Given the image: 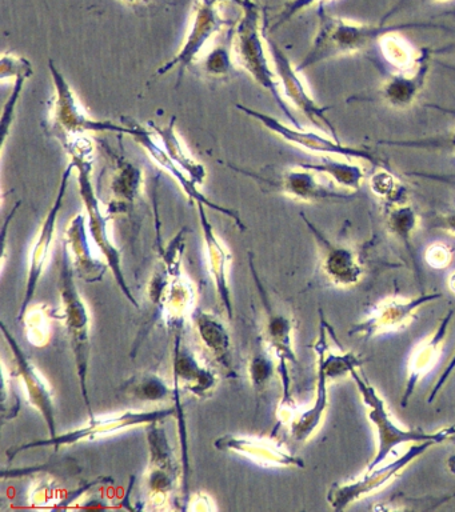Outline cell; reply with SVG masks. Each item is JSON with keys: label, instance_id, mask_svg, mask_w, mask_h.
I'll list each match as a JSON object with an SVG mask.
<instances>
[{"label": "cell", "instance_id": "cell-33", "mask_svg": "<svg viewBox=\"0 0 455 512\" xmlns=\"http://www.w3.org/2000/svg\"><path fill=\"white\" fill-rule=\"evenodd\" d=\"M378 44L387 62L393 64L399 71L409 70L417 62L419 51H415L413 46L398 34V31L386 32L379 38Z\"/></svg>", "mask_w": 455, "mask_h": 512}, {"label": "cell", "instance_id": "cell-29", "mask_svg": "<svg viewBox=\"0 0 455 512\" xmlns=\"http://www.w3.org/2000/svg\"><path fill=\"white\" fill-rule=\"evenodd\" d=\"M151 130L158 136L159 142L162 143L167 155L194 180L195 183L202 184L206 179V168L203 164L190 155V152L183 146L182 140L179 139L177 130H175V118L167 126H157L153 122L149 123Z\"/></svg>", "mask_w": 455, "mask_h": 512}, {"label": "cell", "instance_id": "cell-49", "mask_svg": "<svg viewBox=\"0 0 455 512\" xmlns=\"http://www.w3.org/2000/svg\"><path fill=\"white\" fill-rule=\"evenodd\" d=\"M434 2H437V3H446V2H450V0H434Z\"/></svg>", "mask_w": 455, "mask_h": 512}, {"label": "cell", "instance_id": "cell-8", "mask_svg": "<svg viewBox=\"0 0 455 512\" xmlns=\"http://www.w3.org/2000/svg\"><path fill=\"white\" fill-rule=\"evenodd\" d=\"M235 107L242 111L243 114L257 120L263 127L273 132L274 135L279 136V138L293 144L295 147L301 148V150L313 152V154L319 156L331 155L351 160H365V162H369L373 166L381 164V159L373 151L366 150V148L346 146V144H343L341 140L334 138V136L305 130V128L295 127L293 124L289 126V124L281 122V120L274 118V116L253 110V108L243 106V104H235Z\"/></svg>", "mask_w": 455, "mask_h": 512}, {"label": "cell", "instance_id": "cell-20", "mask_svg": "<svg viewBox=\"0 0 455 512\" xmlns=\"http://www.w3.org/2000/svg\"><path fill=\"white\" fill-rule=\"evenodd\" d=\"M159 422L147 426V443L150 451L149 488L150 498L157 503L166 502L178 483L179 470L165 430Z\"/></svg>", "mask_w": 455, "mask_h": 512}, {"label": "cell", "instance_id": "cell-11", "mask_svg": "<svg viewBox=\"0 0 455 512\" xmlns=\"http://www.w3.org/2000/svg\"><path fill=\"white\" fill-rule=\"evenodd\" d=\"M231 170L239 172L249 178L257 180L258 183L265 184L269 190L278 191L279 194L289 196L294 200L303 203L331 202V200H351L354 198V192L335 191L333 188L323 183L319 178L318 172L310 170L299 164L298 167L283 170L278 174H263L239 168L234 164H227Z\"/></svg>", "mask_w": 455, "mask_h": 512}, {"label": "cell", "instance_id": "cell-35", "mask_svg": "<svg viewBox=\"0 0 455 512\" xmlns=\"http://www.w3.org/2000/svg\"><path fill=\"white\" fill-rule=\"evenodd\" d=\"M234 35V31H233ZM233 35L226 44H218L203 59V71L211 78H223L233 70Z\"/></svg>", "mask_w": 455, "mask_h": 512}, {"label": "cell", "instance_id": "cell-41", "mask_svg": "<svg viewBox=\"0 0 455 512\" xmlns=\"http://www.w3.org/2000/svg\"><path fill=\"white\" fill-rule=\"evenodd\" d=\"M327 2H333V0H290V2H287L285 7H283L281 14H279L277 20H275L271 30H277L282 24L289 22L293 16L307 10V8L317 6V4L323 6V4Z\"/></svg>", "mask_w": 455, "mask_h": 512}, {"label": "cell", "instance_id": "cell-6", "mask_svg": "<svg viewBox=\"0 0 455 512\" xmlns=\"http://www.w3.org/2000/svg\"><path fill=\"white\" fill-rule=\"evenodd\" d=\"M177 414V407L159 408L153 411H126L122 414L103 416V418L90 419L87 426L75 428L65 434H58L54 438L34 440L21 444V446L10 448L7 451V458L14 460L22 452L37 450V448H53L55 452L62 447L73 446L87 440L101 439L105 436L117 434L127 428L138 426H149L150 423L162 422L169 416Z\"/></svg>", "mask_w": 455, "mask_h": 512}, {"label": "cell", "instance_id": "cell-5", "mask_svg": "<svg viewBox=\"0 0 455 512\" xmlns=\"http://www.w3.org/2000/svg\"><path fill=\"white\" fill-rule=\"evenodd\" d=\"M351 378H353L363 403L367 408V418H369L371 424L377 432V451L370 460L369 466L366 470L379 466L385 462L387 456L394 451L395 447L401 446L406 443H422V442H433L441 444L446 442L455 436V426L443 427L441 430L429 432L418 430V428H403L398 426L391 418L389 410L385 400L378 394L369 380L365 375L359 371V368H354L350 372Z\"/></svg>", "mask_w": 455, "mask_h": 512}, {"label": "cell", "instance_id": "cell-32", "mask_svg": "<svg viewBox=\"0 0 455 512\" xmlns=\"http://www.w3.org/2000/svg\"><path fill=\"white\" fill-rule=\"evenodd\" d=\"M129 398L142 400V402H161L174 395L165 380L153 372H143L123 383L121 388Z\"/></svg>", "mask_w": 455, "mask_h": 512}, {"label": "cell", "instance_id": "cell-12", "mask_svg": "<svg viewBox=\"0 0 455 512\" xmlns=\"http://www.w3.org/2000/svg\"><path fill=\"white\" fill-rule=\"evenodd\" d=\"M266 43L267 47H269L271 60H273L275 74H277L285 98L295 108H298L319 130L326 131L327 134L338 139L337 128L334 127V124L330 122L329 116H327V111L330 110V107L321 106L311 96L309 88L306 87L301 75H299L301 72L297 70V66L291 63L286 52L274 40L267 38V36Z\"/></svg>", "mask_w": 455, "mask_h": 512}, {"label": "cell", "instance_id": "cell-22", "mask_svg": "<svg viewBox=\"0 0 455 512\" xmlns=\"http://www.w3.org/2000/svg\"><path fill=\"white\" fill-rule=\"evenodd\" d=\"M199 212V220L203 238L206 243L207 263H209V271L211 278L217 288L219 300H221L223 308L227 312L229 319H233V302H231V291L229 286V270L233 255L226 247V244L215 234L213 224H211L209 216L205 211L203 204H197Z\"/></svg>", "mask_w": 455, "mask_h": 512}, {"label": "cell", "instance_id": "cell-48", "mask_svg": "<svg viewBox=\"0 0 455 512\" xmlns=\"http://www.w3.org/2000/svg\"><path fill=\"white\" fill-rule=\"evenodd\" d=\"M126 2H129V3H138V2H142V0H126Z\"/></svg>", "mask_w": 455, "mask_h": 512}, {"label": "cell", "instance_id": "cell-23", "mask_svg": "<svg viewBox=\"0 0 455 512\" xmlns=\"http://www.w3.org/2000/svg\"><path fill=\"white\" fill-rule=\"evenodd\" d=\"M454 311H449L441 320H439L437 328L433 334L423 339L418 347L415 348L413 355H411L409 367H407V379L405 390H403L401 404L402 407H407L411 396H413L415 388H417L419 380L425 378L435 364H437L439 355L445 344L446 336L449 334V326L453 320Z\"/></svg>", "mask_w": 455, "mask_h": 512}, {"label": "cell", "instance_id": "cell-9", "mask_svg": "<svg viewBox=\"0 0 455 512\" xmlns=\"http://www.w3.org/2000/svg\"><path fill=\"white\" fill-rule=\"evenodd\" d=\"M435 444L437 443L433 440L413 443L410 448H407L405 454L394 459L393 462L382 467L379 464L371 470H366L361 478L351 480V482L331 484L326 495L327 503L335 511L346 510L351 504L366 498V496L373 495L374 492L382 490L387 484L393 482L409 464L425 455Z\"/></svg>", "mask_w": 455, "mask_h": 512}, {"label": "cell", "instance_id": "cell-26", "mask_svg": "<svg viewBox=\"0 0 455 512\" xmlns=\"http://www.w3.org/2000/svg\"><path fill=\"white\" fill-rule=\"evenodd\" d=\"M329 380L323 364L317 360V392L311 407L295 416L291 422L290 434L295 442L305 443L313 438L325 419L327 407H329Z\"/></svg>", "mask_w": 455, "mask_h": 512}, {"label": "cell", "instance_id": "cell-25", "mask_svg": "<svg viewBox=\"0 0 455 512\" xmlns=\"http://www.w3.org/2000/svg\"><path fill=\"white\" fill-rule=\"evenodd\" d=\"M174 383L199 398L211 394L217 386V376L183 346L179 334L175 335L174 344Z\"/></svg>", "mask_w": 455, "mask_h": 512}, {"label": "cell", "instance_id": "cell-24", "mask_svg": "<svg viewBox=\"0 0 455 512\" xmlns=\"http://www.w3.org/2000/svg\"><path fill=\"white\" fill-rule=\"evenodd\" d=\"M87 223L85 215L78 214L70 220L66 230L65 244L69 251L71 264L77 278L83 282H101L109 264L101 262L94 256L87 236Z\"/></svg>", "mask_w": 455, "mask_h": 512}, {"label": "cell", "instance_id": "cell-36", "mask_svg": "<svg viewBox=\"0 0 455 512\" xmlns=\"http://www.w3.org/2000/svg\"><path fill=\"white\" fill-rule=\"evenodd\" d=\"M370 188L383 203L399 202L407 199V194L403 184L391 172L379 168L370 176Z\"/></svg>", "mask_w": 455, "mask_h": 512}, {"label": "cell", "instance_id": "cell-1", "mask_svg": "<svg viewBox=\"0 0 455 512\" xmlns=\"http://www.w3.org/2000/svg\"><path fill=\"white\" fill-rule=\"evenodd\" d=\"M63 147L69 152L71 162L74 163L75 170L78 172L79 194L85 204L87 212V227L91 239L94 240L95 246L105 256L106 263L109 264L110 271L113 272L115 280H117L119 288L126 296L127 300L134 307H139L137 299L131 292L129 284H127L125 275L122 271L121 252L111 242L109 234V219L103 210L102 203L99 202L93 183V164H94V146L86 135L78 136V138L67 140L63 143Z\"/></svg>", "mask_w": 455, "mask_h": 512}, {"label": "cell", "instance_id": "cell-38", "mask_svg": "<svg viewBox=\"0 0 455 512\" xmlns=\"http://www.w3.org/2000/svg\"><path fill=\"white\" fill-rule=\"evenodd\" d=\"M451 499H455V494L445 495V496H439V498H410V496L407 495H395L390 500H387V502H383V504H375L373 507L374 511H403V508H405L406 504H409V506L406 507V511H410V504H421L423 507V510H429V508L425 507V504H429V506L433 508H437L441 506V504L450 502Z\"/></svg>", "mask_w": 455, "mask_h": 512}, {"label": "cell", "instance_id": "cell-17", "mask_svg": "<svg viewBox=\"0 0 455 512\" xmlns=\"http://www.w3.org/2000/svg\"><path fill=\"white\" fill-rule=\"evenodd\" d=\"M218 451L229 452L269 468H303L305 462L273 436L227 434L215 440Z\"/></svg>", "mask_w": 455, "mask_h": 512}, {"label": "cell", "instance_id": "cell-13", "mask_svg": "<svg viewBox=\"0 0 455 512\" xmlns=\"http://www.w3.org/2000/svg\"><path fill=\"white\" fill-rule=\"evenodd\" d=\"M74 170V163L71 162L69 166L66 167L65 172H63L57 196H55L54 202L51 204L50 210L47 212L46 218L41 224V228H39L33 248H31L25 296H23L21 308H19L17 318L18 322H22L27 308L31 306L35 292H37L39 280H41L47 263H49L51 252H53V243L55 239V231H57L59 212L62 210L63 200H65L67 188H69L70 184V178L71 175H73Z\"/></svg>", "mask_w": 455, "mask_h": 512}, {"label": "cell", "instance_id": "cell-7", "mask_svg": "<svg viewBox=\"0 0 455 512\" xmlns=\"http://www.w3.org/2000/svg\"><path fill=\"white\" fill-rule=\"evenodd\" d=\"M49 63L55 87L53 128L55 135L62 143L86 135L87 132H114V134L127 135L129 130L126 126H118L110 120L91 118L53 60H50Z\"/></svg>", "mask_w": 455, "mask_h": 512}, {"label": "cell", "instance_id": "cell-37", "mask_svg": "<svg viewBox=\"0 0 455 512\" xmlns=\"http://www.w3.org/2000/svg\"><path fill=\"white\" fill-rule=\"evenodd\" d=\"M275 371L278 372V364H275L266 352L255 354L249 366L251 384L255 390H265Z\"/></svg>", "mask_w": 455, "mask_h": 512}, {"label": "cell", "instance_id": "cell-21", "mask_svg": "<svg viewBox=\"0 0 455 512\" xmlns=\"http://www.w3.org/2000/svg\"><path fill=\"white\" fill-rule=\"evenodd\" d=\"M433 55V51L421 50L413 67L390 75L379 88L383 102L397 110H406L413 106L425 88Z\"/></svg>", "mask_w": 455, "mask_h": 512}, {"label": "cell", "instance_id": "cell-14", "mask_svg": "<svg viewBox=\"0 0 455 512\" xmlns=\"http://www.w3.org/2000/svg\"><path fill=\"white\" fill-rule=\"evenodd\" d=\"M222 0H201L194 11L193 23L181 50L157 71V76L178 68L177 86L181 84L183 72L201 56L206 44L226 27L227 19L219 11ZM239 2V0H237Z\"/></svg>", "mask_w": 455, "mask_h": 512}, {"label": "cell", "instance_id": "cell-45", "mask_svg": "<svg viewBox=\"0 0 455 512\" xmlns=\"http://www.w3.org/2000/svg\"><path fill=\"white\" fill-rule=\"evenodd\" d=\"M427 107H430L431 110L442 112V114L450 115L455 118V108L453 107H445V106H439V104H426Z\"/></svg>", "mask_w": 455, "mask_h": 512}, {"label": "cell", "instance_id": "cell-27", "mask_svg": "<svg viewBox=\"0 0 455 512\" xmlns=\"http://www.w3.org/2000/svg\"><path fill=\"white\" fill-rule=\"evenodd\" d=\"M191 318H193L199 338H201L207 350L213 354L214 359L219 364H222L226 370L233 372L231 338L222 320H219L217 316L205 310H195L194 314H191Z\"/></svg>", "mask_w": 455, "mask_h": 512}, {"label": "cell", "instance_id": "cell-43", "mask_svg": "<svg viewBox=\"0 0 455 512\" xmlns=\"http://www.w3.org/2000/svg\"><path fill=\"white\" fill-rule=\"evenodd\" d=\"M455 371V352L454 355L451 356L449 362H447V366L445 370L442 371V374L439 375L437 382H435L434 387L431 388L429 399H427V403H433L434 399L437 398L439 391L445 387V384L449 382L450 376L454 374Z\"/></svg>", "mask_w": 455, "mask_h": 512}, {"label": "cell", "instance_id": "cell-34", "mask_svg": "<svg viewBox=\"0 0 455 512\" xmlns=\"http://www.w3.org/2000/svg\"><path fill=\"white\" fill-rule=\"evenodd\" d=\"M27 340L35 347H45L51 338V322L49 310L45 304H37L31 310H27L23 316Z\"/></svg>", "mask_w": 455, "mask_h": 512}, {"label": "cell", "instance_id": "cell-19", "mask_svg": "<svg viewBox=\"0 0 455 512\" xmlns=\"http://www.w3.org/2000/svg\"><path fill=\"white\" fill-rule=\"evenodd\" d=\"M2 332L7 343L13 352L15 364L19 378L22 379L23 386L26 388L27 396L34 408H37L39 414L45 419L50 438L58 435L57 422H55L54 394L53 388L47 382L42 372L35 366L33 360L26 355V352L19 346L17 339L11 335L9 328L2 323Z\"/></svg>", "mask_w": 455, "mask_h": 512}, {"label": "cell", "instance_id": "cell-44", "mask_svg": "<svg viewBox=\"0 0 455 512\" xmlns=\"http://www.w3.org/2000/svg\"><path fill=\"white\" fill-rule=\"evenodd\" d=\"M431 227L435 228V230H441L446 232V234L455 236V210L438 215L437 218L433 220Z\"/></svg>", "mask_w": 455, "mask_h": 512}, {"label": "cell", "instance_id": "cell-42", "mask_svg": "<svg viewBox=\"0 0 455 512\" xmlns=\"http://www.w3.org/2000/svg\"><path fill=\"white\" fill-rule=\"evenodd\" d=\"M425 259L431 267L445 268L449 266L451 259H453V254H451V250L446 244H431V246L427 248Z\"/></svg>", "mask_w": 455, "mask_h": 512}, {"label": "cell", "instance_id": "cell-16", "mask_svg": "<svg viewBox=\"0 0 455 512\" xmlns=\"http://www.w3.org/2000/svg\"><path fill=\"white\" fill-rule=\"evenodd\" d=\"M442 292L423 294L411 299H385L362 322L351 327L350 335L363 338L397 332L409 326L423 306L441 299Z\"/></svg>", "mask_w": 455, "mask_h": 512}, {"label": "cell", "instance_id": "cell-10", "mask_svg": "<svg viewBox=\"0 0 455 512\" xmlns=\"http://www.w3.org/2000/svg\"><path fill=\"white\" fill-rule=\"evenodd\" d=\"M250 270L259 296H261L263 310H265L266 342L278 360V374L281 375L283 387L282 407H290V366H298L297 354L294 350V322L286 312L271 302L265 286L259 279L258 272L255 271L253 254H250Z\"/></svg>", "mask_w": 455, "mask_h": 512}, {"label": "cell", "instance_id": "cell-40", "mask_svg": "<svg viewBox=\"0 0 455 512\" xmlns=\"http://www.w3.org/2000/svg\"><path fill=\"white\" fill-rule=\"evenodd\" d=\"M33 75V70L22 72L19 74L17 78H15L13 92L10 94L9 100L3 107V115H2V139H3V147H5L7 135H9V130L11 127V123H13L15 108H17V104L19 102V96L22 94L23 86H25L26 80Z\"/></svg>", "mask_w": 455, "mask_h": 512}, {"label": "cell", "instance_id": "cell-30", "mask_svg": "<svg viewBox=\"0 0 455 512\" xmlns=\"http://www.w3.org/2000/svg\"><path fill=\"white\" fill-rule=\"evenodd\" d=\"M142 184V171L121 160L111 179V194L114 198L110 206L111 214L126 211L127 208L134 206Z\"/></svg>", "mask_w": 455, "mask_h": 512}, {"label": "cell", "instance_id": "cell-2", "mask_svg": "<svg viewBox=\"0 0 455 512\" xmlns=\"http://www.w3.org/2000/svg\"><path fill=\"white\" fill-rule=\"evenodd\" d=\"M319 26L317 34L309 52L302 62L298 64L299 72L317 66L325 60L339 58V56L358 54L378 42L383 34L389 31H401L405 28L438 27L434 24L409 23L399 26H385V24H370L329 15L325 7L319 6Z\"/></svg>", "mask_w": 455, "mask_h": 512}, {"label": "cell", "instance_id": "cell-4", "mask_svg": "<svg viewBox=\"0 0 455 512\" xmlns=\"http://www.w3.org/2000/svg\"><path fill=\"white\" fill-rule=\"evenodd\" d=\"M73 264H71L69 251L63 243L61 263H59L58 290L61 296V310L57 315L65 324L66 334L69 336L71 350H73L75 368L81 387V394L89 412V419L95 418L91 408L89 390H87V375L90 367V330L91 320L89 308L83 300L81 292L75 284Z\"/></svg>", "mask_w": 455, "mask_h": 512}, {"label": "cell", "instance_id": "cell-28", "mask_svg": "<svg viewBox=\"0 0 455 512\" xmlns=\"http://www.w3.org/2000/svg\"><path fill=\"white\" fill-rule=\"evenodd\" d=\"M318 174L326 175L338 186L349 192H357L365 182V170L355 160L339 158V156L323 155L315 163H301Z\"/></svg>", "mask_w": 455, "mask_h": 512}, {"label": "cell", "instance_id": "cell-3", "mask_svg": "<svg viewBox=\"0 0 455 512\" xmlns=\"http://www.w3.org/2000/svg\"><path fill=\"white\" fill-rule=\"evenodd\" d=\"M241 6L243 7L242 16L235 23L233 35L235 60L254 79V82L270 92L289 122L295 127H302L283 98L281 84L273 64H270L267 58L266 32L265 26H262L263 18L258 4L254 0H242Z\"/></svg>", "mask_w": 455, "mask_h": 512}, {"label": "cell", "instance_id": "cell-18", "mask_svg": "<svg viewBox=\"0 0 455 512\" xmlns=\"http://www.w3.org/2000/svg\"><path fill=\"white\" fill-rule=\"evenodd\" d=\"M302 219L318 244L321 270L327 280L339 288L357 286L365 274V268L357 252L345 244H338L327 238L325 232L319 230L306 216L302 215Z\"/></svg>", "mask_w": 455, "mask_h": 512}, {"label": "cell", "instance_id": "cell-15", "mask_svg": "<svg viewBox=\"0 0 455 512\" xmlns=\"http://www.w3.org/2000/svg\"><path fill=\"white\" fill-rule=\"evenodd\" d=\"M122 120L127 130H129L127 135L133 136L135 142L142 148H145V151L151 156V159H153L159 167L173 176L175 182L181 186L190 200H194L197 204H203V206L209 207L211 210L219 212V214L229 216V218L237 224L239 230H246L245 224H243L241 218H239L238 211L211 202L209 198H206V196L199 191L198 184L167 155L165 148H163L162 143L159 142L158 136L154 134L153 130L141 126V124L134 122L133 119L123 118Z\"/></svg>", "mask_w": 455, "mask_h": 512}, {"label": "cell", "instance_id": "cell-39", "mask_svg": "<svg viewBox=\"0 0 455 512\" xmlns=\"http://www.w3.org/2000/svg\"><path fill=\"white\" fill-rule=\"evenodd\" d=\"M381 144L386 146L417 148V150H446L455 154V132L445 136H437V138H425L414 140H383Z\"/></svg>", "mask_w": 455, "mask_h": 512}, {"label": "cell", "instance_id": "cell-46", "mask_svg": "<svg viewBox=\"0 0 455 512\" xmlns=\"http://www.w3.org/2000/svg\"><path fill=\"white\" fill-rule=\"evenodd\" d=\"M434 54H451V52H455V43L449 44V46L438 48V50L433 51Z\"/></svg>", "mask_w": 455, "mask_h": 512}, {"label": "cell", "instance_id": "cell-47", "mask_svg": "<svg viewBox=\"0 0 455 512\" xmlns=\"http://www.w3.org/2000/svg\"><path fill=\"white\" fill-rule=\"evenodd\" d=\"M449 287L451 291L455 292V272L453 275L450 276Z\"/></svg>", "mask_w": 455, "mask_h": 512}, {"label": "cell", "instance_id": "cell-31", "mask_svg": "<svg viewBox=\"0 0 455 512\" xmlns=\"http://www.w3.org/2000/svg\"><path fill=\"white\" fill-rule=\"evenodd\" d=\"M386 226L391 234L410 248L411 236L419 226V216L411 206L409 199L385 203Z\"/></svg>", "mask_w": 455, "mask_h": 512}]
</instances>
